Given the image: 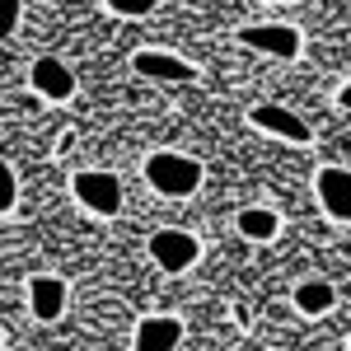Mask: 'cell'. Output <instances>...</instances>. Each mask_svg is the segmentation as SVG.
<instances>
[{"mask_svg": "<svg viewBox=\"0 0 351 351\" xmlns=\"http://www.w3.org/2000/svg\"><path fill=\"white\" fill-rule=\"evenodd\" d=\"M234 225H239L243 239H253V243H271L281 234V216L267 211V206H243L239 216H234Z\"/></svg>", "mask_w": 351, "mask_h": 351, "instance_id": "cell-11", "label": "cell"}, {"mask_svg": "<svg viewBox=\"0 0 351 351\" xmlns=\"http://www.w3.org/2000/svg\"><path fill=\"white\" fill-rule=\"evenodd\" d=\"M132 71L145 75V80H160V84H192L197 80V66L183 61V56H173V52H136Z\"/></svg>", "mask_w": 351, "mask_h": 351, "instance_id": "cell-7", "label": "cell"}, {"mask_svg": "<svg viewBox=\"0 0 351 351\" xmlns=\"http://www.w3.org/2000/svg\"><path fill=\"white\" fill-rule=\"evenodd\" d=\"M150 258L160 263L164 271H188L197 258H202V243L188 230H160L150 234Z\"/></svg>", "mask_w": 351, "mask_h": 351, "instance_id": "cell-4", "label": "cell"}, {"mask_svg": "<svg viewBox=\"0 0 351 351\" xmlns=\"http://www.w3.org/2000/svg\"><path fill=\"white\" fill-rule=\"evenodd\" d=\"M0 351H5V342H0Z\"/></svg>", "mask_w": 351, "mask_h": 351, "instance_id": "cell-16", "label": "cell"}, {"mask_svg": "<svg viewBox=\"0 0 351 351\" xmlns=\"http://www.w3.org/2000/svg\"><path fill=\"white\" fill-rule=\"evenodd\" d=\"M19 14H24V0H0V38L19 28Z\"/></svg>", "mask_w": 351, "mask_h": 351, "instance_id": "cell-15", "label": "cell"}, {"mask_svg": "<svg viewBox=\"0 0 351 351\" xmlns=\"http://www.w3.org/2000/svg\"><path fill=\"white\" fill-rule=\"evenodd\" d=\"M19 206V178H14V169L0 160V216H10Z\"/></svg>", "mask_w": 351, "mask_h": 351, "instance_id": "cell-13", "label": "cell"}, {"mask_svg": "<svg viewBox=\"0 0 351 351\" xmlns=\"http://www.w3.org/2000/svg\"><path fill=\"white\" fill-rule=\"evenodd\" d=\"M239 43L253 47V52L281 56V61H295V56L304 52V38H300V28H291V24H243Z\"/></svg>", "mask_w": 351, "mask_h": 351, "instance_id": "cell-3", "label": "cell"}, {"mask_svg": "<svg viewBox=\"0 0 351 351\" xmlns=\"http://www.w3.org/2000/svg\"><path fill=\"white\" fill-rule=\"evenodd\" d=\"M178 342H183V324L173 314H150L136 324L132 351H178Z\"/></svg>", "mask_w": 351, "mask_h": 351, "instance_id": "cell-10", "label": "cell"}, {"mask_svg": "<svg viewBox=\"0 0 351 351\" xmlns=\"http://www.w3.org/2000/svg\"><path fill=\"white\" fill-rule=\"evenodd\" d=\"M248 122L258 127V132H267V136H281V141H291V145H304L309 141V122L300 117V112L291 108H281V104H258V108L248 112Z\"/></svg>", "mask_w": 351, "mask_h": 351, "instance_id": "cell-5", "label": "cell"}, {"mask_svg": "<svg viewBox=\"0 0 351 351\" xmlns=\"http://www.w3.org/2000/svg\"><path fill=\"white\" fill-rule=\"evenodd\" d=\"M291 300H295V309L304 314V319H319V314H328V309H332L337 291H332L328 281H300Z\"/></svg>", "mask_w": 351, "mask_h": 351, "instance_id": "cell-12", "label": "cell"}, {"mask_svg": "<svg viewBox=\"0 0 351 351\" xmlns=\"http://www.w3.org/2000/svg\"><path fill=\"white\" fill-rule=\"evenodd\" d=\"M28 84H33L43 99H52V104L75 99V71H71L66 61H56V56H38L33 71H28Z\"/></svg>", "mask_w": 351, "mask_h": 351, "instance_id": "cell-6", "label": "cell"}, {"mask_svg": "<svg viewBox=\"0 0 351 351\" xmlns=\"http://www.w3.org/2000/svg\"><path fill=\"white\" fill-rule=\"evenodd\" d=\"M66 300H71V291H66L61 276H33L28 281V309H33L38 324H56L66 314Z\"/></svg>", "mask_w": 351, "mask_h": 351, "instance_id": "cell-8", "label": "cell"}, {"mask_svg": "<svg viewBox=\"0 0 351 351\" xmlns=\"http://www.w3.org/2000/svg\"><path fill=\"white\" fill-rule=\"evenodd\" d=\"M145 183L160 197H192L202 188V160L178 155V150H155L145 160Z\"/></svg>", "mask_w": 351, "mask_h": 351, "instance_id": "cell-1", "label": "cell"}, {"mask_svg": "<svg viewBox=\"0 0 351 351\" xmlns=\"http://www.w3.org/2000/svg\"><path fill=\"white\" fill-rule=\"evenodd\" d=\"M71 192H75V202H80L84 211H94V216H117L122 211V183L108 169H80L71 178Z\"/></svg>", "mask_w": 351, "mask_h": 351, "instance_id": "cell-2", "label": "cell"}, {"mask_svg": "<svg viewBox=\"0 0 351 351\" xmlns=\"http://www.w3.org/2000/svg\"><path fill=\"white\" fill-rule=\"evenodd\" d=\"M314 192H319V202H324V211H328L332 220H351V173L342 169V164L319 169Z\"/></svg>", "mask_w": 351, "mask_h": 351, "instance_id": "cell-9", "label": "cell"}, {"mask_svg": "<svg viewBox=\"0 0 351 351\" xmlns=\"http://www.w3.org/2000/svg\"><path fill=\"white\" fill-rule=\"evenodd\" d=\"M104 5H108L112 14H122V19H145L160 0H104Z\"/></svg>", "mask_w": 351, "mask_h": 351, "instance_id": "cell-14", "label": "cell"}]
</instances>
